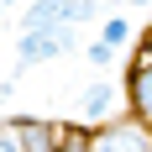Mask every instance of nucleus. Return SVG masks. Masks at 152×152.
I'll return each instance as SVG.
<instances>
[{
    "label": "nucleus",
    "instance_id": "f257e3e1",
    "mask_svg": "<svg viewBox=\"0 0 152 152\" xmlns=\"http://www.w3.org/2000/svg\"><path fill=\"white\" fill-rule=\"evenodd\" d=\"M100 16V0H26L16 16V31H47V26H84Z\"/></svg>",
    "mask_w": 152,
    "mask_h": 152
},
{
    "label": "nucleus",
    "instance_id": "f03ea898",
    "mask_svg": "<svg viewBox=\"0 0 152 152\" xmlns=\"http://www.w3.org/2000/svg\"><path fill=\"white\" fill-rule=\"evenodd\" d=\"M79 47V26H47V31H16V74L21 68H37V63H53L63 53Z\"/></svg>",
    "mask_w": 152,
    "mask_h": 152
},
{
    "label": "nucleus",
    "instance_id": "7ed1b4c3",
    "mask_svg": "<svg viewBox=\"0 0 152 152\" xmlns=\"http://www.w3.org/2000/svg\"><path fill=\"white\" fill-rule=\"evenodd\" d=\"M115 105H121V89H115V79H105V74H94L84 89H79V115H74V126H84V131H100V126H110L115 121Z\"/></svg>",
    "mask_w": 152,
    "mask_h": 152
},
{
    "label": "nucleus",
    "instance_id": "20e7f679",
    "mask_svg": "<svg viewBox=\"0 0 152 152\" xmlns=\"http://www.w3.org/2000/svg\"><path fill=\"white\" fill-rule=\"evenodd\" d=\"M89 152H152V131L131 115H115L110 126L89 131Z\"/></svg>",
    "mask_w": 152,
    "mask_h": 152
},
{
    "label": "nucleus",
    "instance_id": "39448f33",
    "mask_svg": "<svg viewBox=\"0 0 152 152\" xmlns=\"http://www.w3.org/2000/svg\"><path fill=\"white\" fill-rule=\"evenodd\" d=\"M126 110H131V121H142L152 131V47H142L137 58H131V68H126Z\"/></svg>",
    "mask_w": 152,
    "mask_h": 152
},
{
    "label": "nucleus",
    "instance_id": "423d86ee",
    "mask_svg": "<svg viewBox=\"0 0 152 152\" xmlns=\"http://www.w3.org/2000/svg\"><path fill=\"white\" fill-rule=\"evenodd\" d=\"M21 131V152H58V121L47 115H11Z\"/></svg>",
    "mask_w": 152,
    "mask_h": 152
},
{
    "label": "nucleus",
    "instance_id": "0eeeda50",
    "mask_svg": "<svg viewBox=\"0 0 152 152\" xmlns=\"http://www.w3.org/2000/svg\"><path fill=\"white\" fill-rule=\"evenodd\" d=\"M131 37H137L131 16H105V21H100V42H110L115 53H126V47H131Z\"/></svg>",
    "mask_w": 152,
    "mask_h": 152
},
{
    "label": "nucleus",
    "instance_id": "6e6552de",
    "mask_svg": "<svg viewBox=\"0 0 152 152\" xmlns=\"http://www.w3.org/2000/svg\"><path fill=\"white\" fill-rule=\"evenodd\" d=\"M58 152H89V131L74 121H58Z\"/></svg>",
    "mask_w": 152,
    "mask_h": 152
},
{
    "label": "nucleus",
    "instance_id": "1a4fd4ad",
    "mask_svg": "<svg viewBox=\"0 0 152 152\" xmlns=\"http://www.w3.org/2000/svg\"><path fill=\"white\" fill-rule=\"evenodd\" d=\"M84 58H89V68H94V74H105V68H110L115 58H121V53H115L110 42H100V37H94V42L84 47Z\"/></svg>",
    "mask_w": 152,
    "mask_h": 152
},
{
    "label": "nucleus",
    "instance_id": "9d476101",
    "mask_svg": "<svg viewBox=\"0 0 152 152\" xmlns=\"http://www.w3.org/2000/svg\"><path fill=\"white\" fill-rule=\"evenodd\" d=\"M0 152H21V131H16V121H0Z\"/></svg>",
    "mask_w": 152,
    "mask_h": 152
},
{
    "label": "nucleus",
    "instance_id": "9b49d317",
    "mask_svg": "<svg viewBox=\"0 0 152 152\" xmlns=\"http://www.w3.org/2000/svg\"><path fill=\"white\" fill-rule=\"evenodd\" d=\"M0 5H26V0H0Z\"/></svg>",
    "mask_w": 152,
    "mask_h": 152
},
{
    "label": "nucleus",
    "instance_id": "f8f14e48",
    "mask_svg": "<svg viewBox=\"0 0 152 152\" xmlns=\"http://www.w3.org/2000/svg\"><path fill=\"white\" fill-rule=\"evenodd\" d=\"M131 5H152V0H131Z\"/></svg>",
    "mask_w": 152,
    "mask_h": 152
},
{
    "label": "nucleus",
    "instance_id": "ddd939ff",
    "mask_svg": "<svg viewBox=\"0 0 152 152\" xmlns=\"http://www.w3.org/2000/svg\"><path fill=\"white\" fill-rule=\"evenodd\" d=\"M147 47H152V42H147Z\"/></svg>",
    "mask_w": 152,
    "mask_h": 152
}]
</instances>
